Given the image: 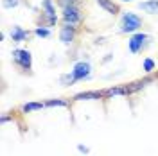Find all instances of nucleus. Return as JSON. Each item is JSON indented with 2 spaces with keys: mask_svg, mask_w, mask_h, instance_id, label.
<instances>
[{
  "mask_svg": "<svg viewBox=\"0 0 158 156\" xmlns=\"http://www.w3.org/2000/svg\"><path fill=\"white\" fill-rule=\"evenodd\" d=\"M108 97H113V95H128L129 93V90H128V86H124V88H110V90H106L104 92Z\"/></svg>",
  "mask_w": 158,
  "mask_h": 156,
  "instance_id": "nucleus-13",
  "label": "nucleus"
},
{
  "mask_svg": "<svg viewBox=\"0 0 158 156\" xmlns=\"http://www.w3.org/2000/svg\"><path fill=\"white\" fill-rule=\"evenodd\" d=\"M90 74H92V67H90L88 61H79L74 65L72 68V76L76 81H83V79H88Z\"/></svg>",
  "mask_w": 158,
  "mask_h": 156,
  "instance_id": "nucleus-6",
  "label": "nucleus"
},
{
  "mask_svg": "<svg viewBox=\"0 0 158 156\" xmlns=\"http://www.w3.org/2000/svg\"><path fill=\"white\" fill-rule=\"evenodd\" d=\"M95 2H97V6L101 9H104L106 13H110V14H118V13H120L118 4H115L113 0H95Z\"/></svg>",
  "mask_w": 158,
  "mask_h": 156,
  "instance_id": "nucleus-9",
  "label": "nucleus"
},
{
  "mask_svg": "<svg viewBox=\"0 0 158 156\" xmlns=\"http://www.w3.org/2000/svg\"><path fill=\"white\" fill-rule=\"evenodd\" d=\"M61 22L63 25H72V27H77L85 22V14L81 6H69V7H63L61 9Z\"/></svg>",
  "mask_w": 158,
  "mask_h": 156,
  "instance_id": "nucleus-2",
  "label": "nucleus"
},
{
  "mask_svg": "<svg viewBox=\"0 0 158 156\" xmlns=\"http://www.w3.org/2000/svg\"><path fill=\"white\" fill-rule=\"evenodd\" d=\"M43 106H45V102H27L22 106V109L23 111H36V109H41Z\"/></svg>",
  "mask_w": 158,
  "mask_h": 156,
  "instance_id": "nucleus-14",
  "label": "nucleus"
},
{
  "mask_svg": "<svg viewBox=\"0 0 158 156\" xmlns=\"http://www.w3.org/2000/svg\"><path fill=\"white\" fill-rule=\"evenodd\" d=\"M149 39L151 36L146 34V32H135V34H131L128 39V49L131 54H138V52H142V49H146V45L149 43Z\"/></svg>",
  "mask_w": 158,
  "mask_h": 156,
  "instance_id": "nucleus-3",
  "label": "nucleus"
},
{
  "mask_svg": "<svg viewBox=\"0 0 158 156\" xmlns=\"http://www.w3.org/2000/svg\"><path fill=\"white\" fill-rule=\"evenodd\" d=\"M144 27V20L138 16L137 13H122L120 20H118V32L120 34H135L140 32V29Z\"/></svg>",
  "mask_w": 158,
  "mask_h": 156,
  "instance_id": "nucleus-1",
  "label": "nucleus"
},
{
  "mask_svg": "<svg viewBox=\"0 0 158 156\" xmlns=\"http://www.w3.org/2000/svg\"><path fill=\"white\" fill-rule=\"evenodd\" d=\"M77 149L81 153H88V147H85V146H77Z\"/></svg>",
  "mask_w": 158,
  "mask_h": 156,
  "instance_id": "nucleus-20",
  "label": "nucleus"
},
{
  "mask_svg": "<svg viewBox=\"0 0 158 156\" xmlns=\"http://www.w3.org/2000/svg\"><path fill=\"white\" fill-rule=\"evenodd\" d=\"M45 106H67V101H63V99H56V101H49V102H45Z\"/></svg>",
  "mask_w": 158,
  "mask_h": 156,
  "instance_id": "nucleus-19",
  "label": "nucleus"
},
{
  "mask_svg": "<svg viewBox=\"0 0 158 156\" xmlns=\"http://www.w3.org/2000/svg\"><path fill=\"white\" fill-rule=\"evenodd\" d=\"M20 2L22 0H2V7L4 9H15L20 6Z\"/></svg>",
  "mask_w": 158,
  "mask_h": 156,
  "instance_id": "nucleus-16",
  "label": "nucleus"
},
{
  "mask_svg": "<svg viewBox=\"0 0 158 156\" xmlns=\"http://www.w3.org/2000/svg\"><path fill=\"white\" fill-rule=\"evenodd\" d=\"M9 120V117H6V115H2V118H0V122H7Z\"/></svg>",
  "mask_w": 158,
  "mask_h": 156,
  "instance_id": "nucleus-21",
  "label": "nucleus"
},
{
  "mask_svg": "<svg viewBox=\"0 0 158 156\" xmlns=\"http://www.w3.org/2000/svg\"><path fill=\"white\" fill-rule=\"evenodd\" d=\"M102 95H106V93L104 92H83V93H77L74 99L76 101H85V99L90 101V99H101Z\"/></svg>",
  "mask_w": 158,
  "mask_h": 156,
  "instance_id": "nucleus-11",
  "label": "nucleus"
},
{
  "mask_svg": "<svg viewBox=\"0 0 158 156\" xmlns=\"http://www.w3.org/2000/svg\"><path fill=\"white\" fill-rule=\"evenodd\" d=\"M41 20L45 22L47 27H52L58 23V14H56V6L52 0H41Z\"/></svg>",
  "mask_w": 158,
  "mask_h": 156,
  "instance_id": "nucleus-5",
  "label": "nucleus"
},
{
  "mask_svg": "<svg viewBox=\"0 0 158 156\" xmlns=\"http://www.w3.org/2000/svg\"><path fill=\"white\" fill-rule=\"evenodd\" d=\"M155 67H156V63H155V59H151V58H146L144 63H142V70L144 72H153Z\"/></svg>",
  "mask_w": 158,
  "mask_h": 156,
  "instance_id": "nucleus-15",
  "label": "nucleus"
},
{
  "mask_svg": "<svg viewBox=\"0 0 158 156\" xmlns=\"http://www.w3.org/2000/svg\"><path fill=\"white\" fill-rule=\"evenodd\" d=\"M122 2H133V0H122Z\"/></svg>",
  "mask_w": 158,
  "mask_h": 156,
  "instance_id": "nucleus-22",
  "label": "nucleus"
},
{
  "mask_svg": "<svg viewBox=\"0 0 158 156\" xmlns=\"http://www.w3.org/2000/svg\"><path fill=\"white\" fill-rule=\"evenodd\" d=\"M29 34H31L29 31H25L23 27H20V25H13V27H11V32H9L13 43H22V41H25V39L29 38Z\"/></svg>",
  "mask_w": 158,
  "mask_h": 156,
  "instance_id": "nucleus-8",
  "label": "nucleus"
},
{
  "mask_svg": "<svg viewBox=\"0 0 158 156\" xmlns=\"http://www.w3.org/2000/svg\"><path fill=\"white\" fill-rule=\"evenodd\" d=\"M77 27H72V25H63L59 29V41L63 45H72L76 38H77Z\"/></svg>",
  "mask_w": 158,
  "mask_h": 156,
  "instance_id": "nucleus-7",
  "label": "nucleus"
},
{
  "mask_svg": "<svg viewBox=\"0 0 158 156\" xmlns=\"http://www.w3.org/2000/svg\"><path fill=\"white\" fill-rule=\"evenodd\" d=\"M58 6L63 7H69V6H81V0H58Z\"/></svg>",
  "mask_w": 158,
  "mask_h": 156,
  "instance_id": "nucleus-17",
  "label": "nucleus"
},
{
  "mask_svg": "<svg viewBox=\"0 0 158 156\" xmlns=\"http://www.w3.org/2000/svg\"><path fill=\"white\" fill-rule=\"evenodd\" d=\"M32 32H34L38 38H50V34H52L50 27H47V25H38V27H34Z\"/></svg>",
  "mask_w": 158,
  "mask_h": 156,
  "instance_id": "nucleus-12",
  "label": "nucleus"
},
{
  "mask_svg": "<svg viewBox=\"0 0 158 156\" xmlns=\"http://www.w3.org/2000/svg\"><path fill=\"white\" fill-rule=\"evenodd\" d=\"M138 9L148 14H158V0H144L138 4Z\"/></svg>",
  "mask_w": 158,
  "mask_h": 156,
  "instance_id": "nucleus-10",
  "label": "nucleus"
},
{
  "mask_svg": "<svg viewBox=\"0 0 158 156\" xmlns=\"http://www.w3.org/2000/svg\"><path fill=\"white\" fill-rule=\"evenodd\" d=\"M13 61L23 72H29L32 68V54L27 49H15L13 50Z\"/></svg>",
  "mask_w": 158,
  "mask_h": 156,
  "instance_id": "nucleus-4",
  "label": "nucleus"
},
{
  "mask_svg": "<svg viewBox=\"0 0 158 156\" xmlns=\"http://www.w3.org/2000/svg\"><path fill=\"white\" fill-rule=\"evenodd\" d=\"M72 83H76V79H74V76H72V72L61 77V84H63V86H69V84H72Z\"/></svg>",
  "mask_w": 158,
  "mask_h": 156,
  "instance_id": "nucleus-18",
  "label": "nucleus"
}]
</instances>
